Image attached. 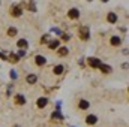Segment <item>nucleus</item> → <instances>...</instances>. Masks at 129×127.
<instances>
[{
    "mask_svg": "<svg viewBox=\"0 0 129 127\" xmlns=\"http://www.w3.org/2000/svg\"><path fill=\"white\" fill-rule=\"evenodd\" d=\"M87 61H89V64L92 66V67H99L101 66V60L99 58H95V57H90V58H87Z\"/></svg>",
    "mask_w": 129,
    "mask_h": 127,
    "instance_id": "nucleus-1",
    "label": "nucleus"
},
{
    "mask_svg": "<svg viewBox=\"0 0 129 127\" xmlns=\"http://www.w3.org/2000/svg\"><path fill=\"white\" fill-rule=\"evenodd\" d=\"M21 12H23V11H21L20 6H12V9H11V15H12V17H20Z\"/></svg>",
    "mask_w": 129,
    "mask_h": 127,
    "instance_id": "nucleus-2",
    "label": "nucleus"
},
{
    "mask_svg": "<svg viewBox=\"0 0 129 127\" xmlns=\"http://www.w3.org/2000/svg\"><path fill=\"white\" fill-rule=\"evenodd\" d=\"M47 103H48V99L47 97H41V99H38V102H36V105H38V108H45L47 106Z\"/></svg>",
    "mask_w": 129,
    "mask_h": 127,
    "instance_id": "nucleus-3",
    "label": "nucleus"
},
{
    "mask_svg": "<svg viewBox=\"0 0 129 127\" xmlns=\"http://www.w3.org/2000/svg\"><path fill=\"white\" fill-rule=\"evenodd\" d=\"M78 108H80V109H83V111H86V109H89V108H90V103H89L87 100H84V99H83V100H80Z\"/></svg>",
    "mask_w": 129,
    "mask_h": 127,
    "instance_id": "nucleus-4",
    "label": "nucleus"
},
{
    "mask_svg": "<svg viewBox=\"0 0 129 127\" xmlns=\"http://www.w3.org/2000/svg\"><path fill=\"white\" fill-rule=\"evenodd\" d=\"M15 103L17 105H24L26 103V97L23 94H15Z\"/></svg>",
    "mask_w": 129,
    "mask_h": 127,
    "instance_id": "nucleus-5",
    "label": "nucleus"
},
{
    "mask_svg": "<svg viewBox=\"0 0 129 127\" xmlns=\"http://www.w3.org/2000/svg\"><path fill=\"white\" fill-rule=\"evenodd\" d=\"M17 46H18V48H21V49H26V48L29 46V42H27L26 39H20V40L17 42Z\"/></svg>",
    "mask_w": 129,
    "mask_h": 127,
    "instance_id": "nucleus-6",
    "label": "nucleus"
},
{
    "mask_svg": "<svg viewBox=\"0 0 129 127\" xmlns=\"http://www.w3.org/2000/svg\"><path fill=\"white\" fill-rule=\"evenodd\" d=\"M96 121H98L96 115H87V117H86V123H87V124H96Z\"/></svg>",
    "mask_w": 129,
    "mask_h": 127,
    "instance_id": "nucleus-7",
    "label": "nucleus"
},
{
    "mask_svg": "<svg viewBox=\"0 0 129 127\" xmlns=\"http://www.w3.org/2000/svg\"><path fill=\"white\" fill-rule=\"evenodd\" d=\"M111 45H114V46H119L120 43H122V39L119 37V36H111Z\"/></svg>",
    "mask_w": 129,
    "mask_h": 127,
    "instance_id": "nucleus-8",
    "label": "nucleus"
},
{
    "mask_svg": "<svg viewBox=\"0 0 129 127\" xmlns=\"http://www.w3.org/2000/svg\"><path fill=\"white\" fill-rule=\"evenodd\" d=\"M99 69H101V72H104V73H110V72H113V67L108 66V64H101Z\"/></svg>",
    "mask_w": 129,
    "mask_h": 127,
    "instance_id": "nucleus-9",
    "label": "nucleus"
},
{
    "mask_svg": "<svg viewBox=\"0 0 129 127\" xmlns=\"http://www.w3.org/2000/svg\"><path fill=\"white\" fill-rule=\"evenodd\" d=\"M35 60H36V64H38V66H44V64L47 63V58H45L44 55H36Z\"/></svg>",
    "mask_w": 129,
    "mask_h": 127,
    "instance_id": "nucleus-10",
    "label": "nucleus"
},
{
    "mask_svg": "<svg viewBox=\"0 0 129 127\" xmlns=\"http://www.w3.org/2000/svg\"><path fill=\"white\" fill-rule=\"evenodd\" d=\"M78 17H80V11H78V9H71V11H69V18L75 20V18H78Z\"/></svg>",
    "mask_w": 129,
    "mask_h": 127,
    "instance_id": "nucleus-11",
    "label": "nucleus"
},
{
    "mask_svg": "<svg viewBox=\"0 0 129 127\" xmlns=\"http://www.w3.org/2000/svg\"><path fill=\"white\" fill-rule=\"evenodd\" d=\"M81 37H83V39H89V34H90V33H89V29H87V27H81Z\"/></svg>",
    "mask_w": 129,
    "mask_h": 127,
    "instance_id": "nucleus-12",
    "label": "nucleus"
},
{
    "mask_svg": "<svg viewBox=\"0 0 129 127\" xmlns=\"http://www.w3.org/2000/svg\"><path fill=\"white\" fill-rule=\"evenodd\" d=\"M26 81H27V82H29V84H35V82H36V81H38V76H36V75H27V78H26Z\"/></svg>",
    "mask_w": 129,
    "mask_h": 127,
    "instance_id": "nucleus-13",
    "label": "nucleus"
},
{
    "mask_svg": "<svg viewBox=\"0 0 129 127\" xmlns=\"http://www.w3.org/2000/svg\"><path fill=\"white\" fill-rule=\"evenodd\" d=\"M107 20H108L110 23H116V21H117V15H116L114 12H110L108 17H107Z\"/></svg>",
    "mask_w": 129,
    "mask_h": 127,
    "instance_id": "nucleus-14",
    "label": "nucleus"
},
{
    "mask_svg": "<svg viewBox=\"0 0 129 127\" xmlns=\"http://www.w3.org/2000/svg\"><path fill=\"white\" fill-rule=\"evenodd\" d=\"M63 70H64V67L62 66V64H59V66H56V67H54V70H53V72H54L56 75H62V73H63Z\"/></svg>",
    "mask_w": 129,
    "mask_h": 127,
    "instance_id": "nucleus-15",
    "label": "nucleus"
},
{
    "mask_svg": "<svg viewBox=\"0 0 129 127\" xmlns=\"http://www.w3.org/2000/svg\"><path fill=\"white\" fill-rule=\"evenodd\" d=\"M17 33H18V30H17L15 27H11V29L8 30V36H11V37H14V36H15Z\"/></svg>",
    "mask_w": 129,
    "mask_h": 127,
    "instance_id": "nucleus-16",
    "label": "nucleus"
},
{
    "mask_svg": "<svg viewBox=\"0 0 129 127\" xmlns=\"http://www.w3.org/2000/svg\"><path fill=\"white\" fill-rule=\"evenodd\" d=\"M50 48L51 49H57L59 48V40H51L50 42Z\"/></svg>",
    "mask_w": 129,
    "mask_h": 127,
    "instance_id": "nucleus-17",
    "label": "nucleus"
},
{
    "mask_svg": "<svg viewBox=\"0 0 129 127\" xmlns=\"http://www.w3.org/2000/svg\"><path fill=\"white\" fill-rule=\"evenodd\" d=\"M26 3H27V6H29V9H30L32 12H35V11H36V8H35V5H33V2H32V0H27Z\"/></svg>",
    "mask_w": 129,
    "mask_h": 127,
    "instance_id": "nucleus-18",
    "label": "nucleus"
},
{
    "mask_svg": "<svg viewBox=\"0 0 129 127\" xmlns=\"http://www.w3.org/2000/svg\"><path fill=\"white\" fill-rule=\"evenodd\" d=\"M59 54H60V55H66V54H68V48H66V46H63V48L59 51Z\"/></svg>",
    "mask_w": 129,
    "mask_h": 127,
    "instance_id": "nucleus-19",
    "label": "nucleus"
},
{
    "mask_svg": "<svg viewBox=\"0 0 129 127\" xmlns=\"http://www.w3.org/2000/svg\"><path fill=\"white\" fill-rule=\"evenodd\" d=\"M18 60H20V57H18V55H15V54H12V55H11V61H15V63H17Z\"/></svg>",
    "mask_w": 129,
    "mask_h": 127,
    "instance_id": "nucleus-20",
    "label": "nucleus"
},
{
    "mask_svg": "<svg viewBox=\"0 0 129 127\" xmlns=\"http://www.w3.org/2000/svg\"><path fill=\"white\" fill-rule=\"evenodd\" d=\"M11 78H12V79H17V78H18V73H17L15 70H11Z\"/></svg>",
    "mask_w": 129,
    "mask_h": 127,
    "instance_id": "nucleus-21",
    "label": "nucleus"
},
{
    "mask_svg": "<svg viewBox=\"0 0 129 127\" xmlns=\"http://www.w3.org/2000/svg\"><path fill=\"white\" fill-rule=\"evenodd\" d=\"M51 117H53V118H60V120H63V117H62V115H60L59 112H54V114H53Z\"/></svg>",
    "mask_w": 129,
    "mask_h": 127,
    "instance_id": "nucleus-22",
    "label": "nucleus"
},
{
    "mask_svg": "<svg viewBox=\"0 0 129 127\" xmlns=\"http://www.w3.org/2000/svg\"><path fill=\"white\" fill-rule=\"evenodd\" d=\"M62 37H63L64 40H68V39H69V34H63V36H62Z\"/></svg>",
    "mask_w": 129,
    "mask_h": 127,
    "instance_id": "nucleus-23",
    "label": "nucleus"
},
{
    "mask_svg": "<svg viewBox=\"0 0 129 127\" xmlns=\"http://www.w3.org/2000/svg\"><path fill=\"white\" fill-rule=\"evenodd\" d=\"M102 2H108V0H102Z\"/></svg>",
    "mask_w": 129,
    "mask_h": 127,
    "instance_id": "nucleus-24",
    "label": "nucleus"
}]
</instances>
